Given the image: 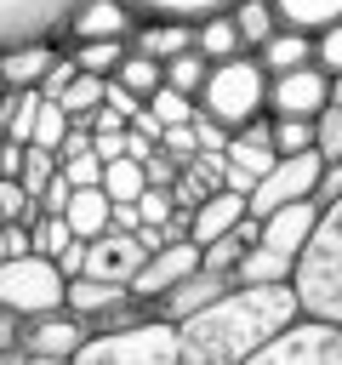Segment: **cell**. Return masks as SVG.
<instances>
[{
    "mask_svg": "<svg viewBox=\"0 0 342 365\" xmlns=\"http://www.w3.org/2000/svg\"><path fill=\"white\" fill-rule=\"evenodd\" d=\"M296 314H302V302H296L291 279H262V285L234 279L222 297H211L205 308H194L188 319H177L182 365H239L274 331H285Z\"/></svg>",
    "mask_w": 342,
    "mask_h": 365,
    "instance_id": "cell-1",
    "label": "cell"
},
{
    "mask_svg": "<svg viewBox=\"0 0 342 365\" xmlns=\"http://www.w3.org/2000/svg\"><path fill=\"white\" fill-rule=\"evenodd\" d=\"M291 291H296L302 314L342 325V194L331 205H319V222H314V234L296 257Z\"/></svg>",
    "mask_w": 342,
    "mask_h": 365,
    "instance_id": "cell-2",
    "label": "cell"
},
{
    "mask_svg": "<svg viewBox=\"0 0 342 365\" xmlns=\"http://www.w3.org/2000/svg\"><path fill=\"white\" fill-rule=\"evenodd\" d=\"M314 222H319V205H314V200H291V205L268 211L262 228H256V240L245 245L234 279H245V285L291 279V274H296V257H302V245H308V234H314Z\"/></svg>",
    "mask_w": 342,
    "mask_h": 365,
    "instance_id": "cell-3",
    "label": "cell"
},
{
    "mask_svg": "<svg viewBox=\"0 0 342 365\" xmlns=\"http://www.w3.org/2000/svg\"><path fill=\"white\" fill-rule=\"evenodd\" d=\"M68 365H182V336H177V319L148 308L120 331H91Z\"/></svg>",
    "mask_w": 342,
    "mask_h": 365,
    "instance_id": "cell-4",
    "label": "cell"
},
{
    "mask_svg": "<svg viewBox=\"0 0 342 365\" xmlns=\"http://www.w3.org/2000/svg\"><path fill=\"white\" fill-rule=\"evenodd\" d=\"M194 103H200V114H211L217 125L234 131V125H245V120H256L268 108V74H262V63L251 51H239L228 63H211Z\"/></svg>",
    "mask_w": 342,
    "mask_h": 365,
    "instance_id": "cell-5",
    "label": "cell"
},
{
    "mask_svg": "<svg viewBox=\"0 0 342 365\" xmlns=\"http://www.w3.org/2000/svg\"><path fill=\"white\" fill-rule=\"evenodd\" d=\"M0 308L34 319V314H51V308H68V279L57 274L51 257L28 251V257H6L0 262Z\"/></svg>",
    "mask_w": 342,
    "mask_h": 365,
    "instance_id": "cell-6",
    "label": "cell"
},
{
    "mask_svg": "<svg viewBox=\"0 0 342 365\" xmlns=\"http://www.w3.org/2000/svg\"><path fill=\"white\" fill-rule=\"evenodd\" d=\"M239 365H342V325L314 319V314H296L285 331H274Z\"/></svg>",
    "mask_w": 342,
    "mask_h": 365,
    "instance_id": "cell-7",
    "label": "cell"
},
{
    "mask_svg": "<svg viewBox=\"0 0 342 365\" xmlns=\"http://www.w3.org/2000/svg\"><path fill=\"white\" fill-rule=\"evenodd\" d=\"M319 154L308 148V154H279L262 177H256V188L245 194V211L251 217H268V211H279V205H291V200H314V182H319Z\"/></svg>",
    "mask_w": 342,
    "mask_h": 365,
    "instance_id": "cell-8",
    "label": "cell"
},
{
    "mask_svg": "<svg viewBox=\"0 0 342 365\" xmlns=\"http://www.w3.org/2000/svg\"><path fill=\"white\" fill-rule=\"evenodd\" d=\"M325 103H331V74H325L319 63L268 74V108H274V114H302V120H314Z\"/></svg>",
    "mask_w": 342,
    "mask_h": 365,
    "instance_id": "cell-9",
    "label": "cell"
},
{
    "mask_svg": "<svg viewBox=\"0 0 342 365\" xmlns=\"http://www.w3.org/2000/svg\"><path fill=\"white\" fill-rule=\"evenodd\" d=\"M142 262H148V245H142L137 234L103 228L97 240H86V268H80V274H97V279H114V285L131 291V279H137Z\"/></svg>",
    "mask_w": 342,
    "mask_h": 365,
    "instance_id": "cell-10",
    "label": "cell"
},
{
    "mask_svg": "<svg viewBox=\"0 0 342 365\" xmlns=\"http://www.w3.org/2000/svg\"><path fill=\"white\" fill-rule=\"evenodd\" d=\"M200 268V240H171V245H160V251H148V262L137 268V279H131V297L137 302H154V297H165L177 279H188Z\"/></svg>",
    "mask_w": 342,
    "mask_h": 365,
    "instance_id": "cell-11",
    "label": "cell"
},
{
    "mask_svg": "<svg viewBox=\"0 0 342 365\" xmlns=\"http://www.w3.org/2000/svg\"><path fill=\"white\" fill-rule=\"evenodd\" d=\"M80 0H0V46L17 40H40V34H63L68 11Z\"/></svg>",
    "mask_w": 342,
    "mask_h": 365,
    "instance_id": "cell-12",
    "label": "cell"
},
{
    "mask_svg": "<svg viewBox=\"0 0 342 365\" xmlns=\"http://www.w3.org/2000/svg\"><path fill=\"white\" fill-rule=\"evenodd\" d=\"M57 34H40V40H17V46H0V86L6 91H34L51 63H57Z\"/></svg>",
    "mask_w": 342,
    "mask_h": 365,
    "instance_id": "cell-13",
    "label": "cell"
},
{
    "mask_svg": "<svg viewBox=\"0 0 342 365\" xmlns=\"http://www.w3.org/2000/svg\"><path fill=\"white\" fill-rule=\"evenodd\" d=\"M131 29H137V11L125 0H80L63 23L68 40H131Z\"/></svg>",
    "mask_w": 342,
    "mask_h": 365,
    "instance_id": "cell-14",
    "label": "cell"
},
{
    "mask_svg": "<svg viewBox=\"0 0 342 365\" xmlns=\"http://www.w3.org/2000/svg\"><path fill=\"white\" fill-rule=\"evenodd\" d=\"M86 336H91V331H86V319H80V314H68V308L34 314V319L23 325V348L51 354V359H74V348H80Z\"/></svg>",
    "mask_w": 342,
    "mask_h": 365,
    "instance_id": "cell-15",
    "label": "cell"
},
{
    "mask_svg": "<svg viewBox=\"0 0 342 365\" xmlns=\"http://www.w3.org/2000/svg\"><path fill=\"white\" fill-rule=\"evenodd\" d=\"M131 51H142L154 63H171L177 51H194V23H182V17H137Z\"/></svg>",
    "mask_w": 342,
    "mask_h": 365,
    "instance_id": "cell-16",
    "label": "cell"
},
{
    "mask_svg": "<svg viewBox=\"0 0 342 365\" xmlns=\"http://www.w3.org/2000/svg\"><path fill=\"white\" fill-rule=\"evenodd\" d=\"M228 285H234V279H222V274H211V268L200 262L188 279H177V285H171L165 297H154L148 308H154V314H165V319H188L194 308H205V302H211V297H222Z\"/></svg>",
    "mask_w": 342,
    "mask_h": 365,
    "instance_id": "cell-17",
    "label": "cell"
},
{
    "mask_svg": "<svg viewBox=\"0 0 342 365\" xmlns=\"http://www.w3.org/2000/svg\"><path fill=\"white\" fill-rule=\"evenodd\" d=\"M222 154H228V165H239L245 177H262V171L279 160V154H274V125H268L262 114H256V120H245V125H234Z\"/></svg>",
    "mask_w": 342,
    "mask_h": 365,
    "instance_id": "cell-18",
    "label": "cell"
},
{
    "mask_svg": "<svg viewBox=\"0 0 342 365\" xmlns=\"http://www.w3.org/2000/svg\"><path fill=\"white\" fill-rule=\"evenodd\" d=\"M239 217H245V194H239V188H211V194L188 211V240L211 245V240H217V234H228Z\"/></svg>",
    "mask_w": 342,
    "mask_h": 365,
    "instance_id": "cell-19",
    "label": "cell"
},
{
    "mask_svg": "<svg viewBox=\"0 0 342 365\" xmlns=\"http://www.w3.org/2000/svg\"><path fill=\"white\" fill-rule=\"evenodd\" d=\"M256 63H262V74H285V68H302V63H314V34H302V29H274L256 51H251Z\"/></svg>",
    "mask_w": 342,
    "mask_h": 365,
    "instance_id": "cell-20",
    "label": "cell"
},
{
    "mask_svg": "<svg viewBox=\"0 0 342 365\" xmlns=\"http://www.w3.org/2000/svg\"><path fill=\"white\" fill-rule=\"evenodd\" d=\"M120 302H131V291L114 285V279H97V274H74L68 279V314H80V319H97V314H108Z\"/></svg>",
    "mask_w": 342,
    "mask_h": 365,
    "instance_id": "cell-21",
    "label": "cell"
},
{
    "mask_svg": "<svg viewBox=\"0 0 342 365\" xmlns=\"http://www.w3.org/2000/svg\"><path fill=\"white\" fill-rule=\"evenodd\" d=\"M194 51H200L205 63H228V57H239L245 40H239V29H234V11H211V17H200V23H194Z\"/></svg>",
    "mask_w": 342,
    "mask_h": 365,
    "instance_id": "cell-22",
    "label": "cell"
},
{
    "mask_svg": "<svg viewBox=\"0 0 342 365\" xmlns=\"http://www.w3.org/2000/svg\"><path fill=\"white\" fill-rule=\"evenodd\" d=\"M108 211H114V200L103 194V188H74V200H68V228L80 234V240H97L103 228H108Z\"/></svg>",
    "mask_w": 342,
    "mask_h": 365,
    "instance_id": "cell-23",
    "label": "cell"
},
{
    "mask_svg": "<svg viewBox=\"0 0 342 365\" xmlns=\"http://www.w3.org/2000/svg\"><path fill=\"white\" fill-rule=\"evenodd\" d=\"M274 11H279L285 29L319 34V29H331V23L342 17V0H274Z\"/></svg>",
    "mask_w": 342,
    "mask_h": 365,
    "instance_id": "cell-24",
    "label": "cell"
},
{
    "mask_svg": "<svg viewBox=\"0 0 342 365\" xmlns=\"http://www.w3.org/2000/svg\"><path fill=\"white\" fill-rule=\"evenodd\" d=\"M108 80H120L125 91H137V97L148 103V97L165 86V63H154V57H142V51H131V46H125V57H120V68H114Z\"/></svg>",
    "mask_w": 342,
    "mask_h": 365,
    "instance_id": "cell-25",
    "label": "cell"
},
{
    "mask_svg": "<svg viewBox=\"0 0 342 365\" xmlns=\"http://www.w3.org/2000/svg\"><path fill=\"white\" fill-rule=\"evenodd\" d=\"M228 11H234V29H239L245 51H256V46H262V40L279 29V11H274V0H234Z\"/></svg>",
    "mask_w": 342,
    "mask_h": 365,
    "instance_id": "cell-26",
    "label": "cell"
},
{
    "mask_svg": "<svg viewBox=\"0 0 342 365\" xmlns=\"http://www.w3.org/2000/svg\"><path fill=\"white\" fill-rule=\"evenodd\" d=\"M148 188V165L137 154H120V160H103V194L108 200H137Z\"/></svg>",
    "mask_w": 342,
    "mask_h": 365,
    "instance_id": "cell-27",
    "label": "cell"
},
{
    "mask_svg": "<svg viewBox=\"0 0 342 365\" xmlns=\"http://www.w3.org/2000/svg\"><path fill=\"white\" fill-rule=\"evenodd\" d=\"M103 91H108V74H86V68H74V80L63 86V97H57V103H63V114H68V120H86V114L103 103Z\"/></svg>",
    "mask_w": 342,
    "mask_h": 365,
    "instance_id": "cell-28",
    "label": "cell"
},
{
    "mask_svg": "<svg viewBox=\"0 0 342 365\" xmlns=\"http://www.w3.org/2000/svg\"><path fill=\"white\" fill-rule=\"evenodd\" d=\"M137 17H182V23H200L211 11H228L234 0H125Z\"/></svg>",
    "mask_w": 342,
    "mask_h": 365,
    "instance_id": "cell-29",
    "label": "cell"
},
{
    "mask_svg": "<svg viewBox=\"0 0 342 365\" xmlns=\"http://www.w3.org/2000/svg\"><path fill=\"white\" fill-rule=\"evenodd\" d=\"M125 46H131V40H74L68 57H74L86 74H114L120 57H125Z\"/></svg>",
    "mask_w": 342,
    "mask_h": 365,
    "instance_id": "cell-30",
    "label": "cell"
},
{
    "mask_svg": "<svg viewBox=\"0 0 342 365\" xmlns=\"http://www.w3.org/2000/svg\"><path fill=\"white\" fill-rule=\"evenodd\" d=\"M268 125H274V154H308V148H314V120H302V114H274Z\"/></svg>",
    "mask_w": 342,
    "mask_h": 365,
    "instance_id": "cell-31",
    "label": "cell"
},
{
    "mask_svg": "<svg viewBox=\"0 0 342 365\" xmlns=\"http://www.w3.org/2000/svg\"><path fill=\"white\" fill-rule=\"evenodd\" d=\"M205 74H211V63H205L200 51H177V57L165 63V86H177V91H188V97H200Z\"/></svg>",
    "mask_w": 342,
    "mask_h": 365,
    "instance_id": "cell-32",
    "label": "cell"
},
{
    "mask_svg": "<svg viewBox=\"0 0 342 365\" xmlns=\"http://www.w3.org/2000/svg\"><path fill=\"white\" fill-rule=\"evenodd\" d=\"M194 108H200V103H194L188 91H177V86H160V91L148 97V114H154L160 125H188Z\"/></svg>",
    "mask_w": 342,
    "mask_h": 365,
    "instance_id": "cell-33",
    "label": "cell"
},
{
    "mask_svg": "<svg viewBox=\"0 0 342 365\" xmlns=\"http://www.w3.org/2000/svg\"><path fill=\"white\" fill-rule=\"evenodd\" d=\"M63 137H68V114H63L57 97L40 91V114H34V137H28V143H40V148H63Z\"/></svg>",
    "mask_w": 342,
    "mask_h": 365,
    "instance_id": "cell-34",
    "label": "cell"
},
{
    "mask_svg": "<svg viewBox=\"0 0 342 365\" xmlns=\"http://www.w3.org/2000/svg\"><path fill=\"white\" fill-rule=\"evenodd\" d=\"M51 177H57V148H40V143H28V148H23V171H17V182H23V188L40 200V188H46Z\"/></svg>",
    "mask_w": 342,
    "mask_h": 365,
    "instance_id": "cell-35",
    "label": "cell"
},
{
    "mask_svg": "<svg viewBox=\"0 0 342 365\" xmlns=\"http://www.w3.org/2000/svg\"><path fill=\"white\" fill-rule=\"evenodd\" d=\"M314 154L319 160H342V108L336 103H325L314 114Z\"/></svg>",
    "mask_w": 342,
    "mask_h": 365,
    "instance_id": "cell-36",
    "label": "cell"
},
{
    "mask_svg": "<svg viewBox=\"0 0 342 365\" xmlns=\"http://www.w3.org/2000/svg\"><path fill=\"white\" fill-rule=\"evenodd\" d=\"M63 160V177L74 188H103V154L97 148H74V154H57Z\"/></svg>",
    "mask_w": 342,
    "mask_h": 365,
    "instance_id": "cell-37",
    "label": "cell"
},
{
    "mask_svg": "<svg viewBox=\"0 0 342 365\" xmlns=\"http://www.w3.org/2000/svg\"><path fill=\"white\" fill-rule=\"evenodd\" d=\"M28 234H34V251H40V257H57V251L74 240L68 217H51V211H46V217H34V222H28Z\"/></svg>",
    "mask_w": 342,
    "mask_h": 365,
    "instance_id": "cell-38",
    "label": "cell"
},
{
    "mask_svg": "<svg viewBox=\"0 0 342 365\" xmlns=\"http://www.w3.org/2000/svg\"><path fill=\"white\" fill-rule=\"evenodd\" d=\"M314 63H319L325 74H342V17L314 34Z\"/></svg>",
    "mask_w": 342,
    "mask_h": 365,
    "instance_id": "cell-39",
    "label": "cell"
},
{
    "mask_svg": "<svg viewBox=\"0 0 342 365\" xmlns=\"http://www.w3.org/2000/svg\"><path fill=\"white\" fill-rule=\"evenodd\" d=\"M137 217L154 222V228H165V222H171V188H154V182H148V188L137 194Z\"/></svg>",
    "mask_w": 342,
    "mask_h": 365,
    "instance_id": "cell-40",
    "label": "cell"
},
{
    "mask_svg": "<svg viewBox=\"0 0 342 365\" xmlns=\"http://www.w3.org/2000/svg\"><path fill=\"white\" fill-rule=\"evenodd\" d=\"M194 137H200L205 154H222V148H228V125H217V120L200 114V108H194Z\"/></svg>",
    "mask_w": 342,
    "mask_h": 365,
    "instance_id": "cell-41",
    "label": "cell"
},
{
    "mask_svg": "<svg viewBox=\"0 0 342 365\" xmlns=\"http://www.w3.org/2000/svg\"><path fill=\"white\" fill-rule=\"evenodd\" d=\"M342 194V160H325L319 165V182H314V205H331Z\"/></svg>",
    "mask_w": 342,
    "mask_h": 365,
    "instance_id": "cell-42",
    "label": "cell"
},
{
    "mask_svg": "<svg viewBox=\"0 0 342 365\" xmlns=\"http://www.w3.org/2000/svg\"><path fill=\"white\" fill-rule=\"evenodd\" d=\"M74 68H80V63H74V57H68V51H63V57H57V63H51V74H46V80H40V91H46V97H63V86H68V80H74Z\"/></svg>",
    "mask_w": 342,
    "mask_h": 365,
    "instance_id": "cell-43",
    "label": "cell"
},
{
    "mask_svg": "<svg viewBox=\"0 0 342 365\" xmlns=\"http://www.w3.org/2000/svg\"><path fill=\"white\" fill-rule=\"evenodd\" d=\"M103 103H108V108H120L125 120H137V114H142V97H137V91H125L120 80H108V91H103Z\"/></svg>",
    "mask_w": 342,
    "mask_h": 365,
    "instance_id": "cell-44",
    "label": "cell"
},
{
    "mask_svg": "<svg viewBox=\"0 0 342 365\" xmlns=\"http://www.w3.org/2000/svg\"><path fill=\"white\" fill-rule=\"evenodd\" d=\"M51 262H57V274H63V279H74V274L86 268V240L74 234V240H68V245H63V251H57Z\"/></svg>",
    "mask_w": 342,
    "mask_h": 365,
    "instance_id": "cell-45",
    "label": "cell"
},
{
    "mask_svg": "<svg viewBox=\"0 0 342 365\" xmlns=\"http://www.w3.org/2000/svg\"><path fill=\"white\" fill-rule=\"evenodd\" d=\"M125 137H131V125H125V131H97L91 148H97L103 160H120V154H125Z\"/></svg>",
    "mask_w": 342,
    "mask_h": 365,
    "instance_id": "cell-46",
    "label": "cell"
},
{
    "mask_svg": "<svg viewBox=\"0 0 342 365\" xmlns=\"http://www.w3.org/2000/svg\"><path fill=\"white\" fill-rule=\"evenodd\" d=\"M23 314H11V308H0V348H23Z\"/></svg>",
    "mask_w": 342,
    "mask_h": 365,
    "instance_id": "cell-47",
    "label": "cell"
},
{
    "mask_svg": "<svg viewBox=\"0 0 342 365\" xmlns=\"http://www.w3.org/2000/svg\"><path fill=\"white\" fill-rule=\"evenodd\" d=\"M0 365H68V359H51V354H34V348H0Z\"/></svg>",
    "mask_w": 342,
    "mask_h": 365,
    "instance_id": "cell-48",
    "label": "cell"
},
{
    "mask_svg": "<svg viewBox=\"0 0 342 365\" xmlns=\"http://www.w3.org/2000/svg\"><path fill=\"white\" fill-rule=\"evenodd\" d=\"M23 148H28V143H11V137L0 143V177H17V171H23Z\"/></svg>",
    "mask_w": 342,
    "mask_h": 365,
    "instance_id": "cell-49",
    "label": "cell"
},
{
    "mask_svg": "<svg viewBox=\"0 0 342 365\" xmlns=\"http://www.w3.org/2000/svg\"><path fill=\"white\" fill-rule=\"evenodd\" d=\"M331 103L342 108V74H331Z\"/></svg>",
    "mask_w": 342,
    "mask_h": 365,
    "instance_id": "cell-50",
    "label": "cell"
},
{
    "mask_svg": "<svg viewBox=\"0 0 342 365\" xmlns=\"http://www.w3.org/2000/svg\"><path fill=\"white\" fill-rule=\"evenodd\" d=\"M0 143H6V137H0Z\"/></svg>",
    "mask_w": 342,
    "mask_h": 365,
    "instance_id": "cell-51",
    "label": "cell"
}]
</instances>
